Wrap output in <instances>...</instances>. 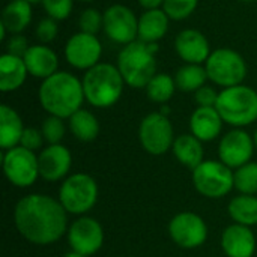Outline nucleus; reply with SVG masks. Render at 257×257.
<instances>
[{
	"instance_id": "26",
	"label": "nucleus",
	"mask_w": 257,
	"mask_h": 257,
	"mask_svg": "<svg viewBox=\"0 0 257 257\" xmlns=\"http://www.w3.org/2000/svg\"><path fill=\"white\" fill-rule=\"evenodd\" d=\"M68 126L72 136L84 143L93 142L99 134V122L96 116L86 108H80L78 111H75L68 119Z\"/></svg>"
},
{
	"instance_id": "12",
	"label": "nucleus",
	"mask_w": 257,
	"mask_h": 257,
	"mask_svg": "<svg viewBox=\"0 0 257 257\" xmlns=\"http://www.w3.org/2000/svg\"><path fill=\"white\" fill-rule=\"evenodd\" d=\"M66 62L81 71H87L99 63L102 56V44L96 35L77 32L65 44Z\"/></svg>"
},
{
	"instance_id": "1",
	"label": "nucleus",
	"mask_w": 257,
	"mask_h": 257,
	"mask_svg": "<svg viewBox=\"0 0 257 257\" xmlns=\"http://www.w3.org/2000/svg\"><path fill=\"white\" fill-rule=\"evenodd\" d=\"M14 221L20 235L36 245L54 244L68 232V212L59 200L45 194L23 197L15 206Z\"/></svg>"
},
{
	"instance_id": "15",
	"label": "nucleus",
	"mask_w": 257,
	"mask_h": 257,
	"mask_svg": "<svg viewBox=\"0 0 257 257\" xmlns=\"http://www.w3.org/2000/svg\"><path fill=\"white\" fill-rule=\"evenodd\" d=\"M66 236L71 250L84 256H92L99 251L104 242L102 226L92 217L77 218L68 227Z\"/></svg>"
},
{
	"instance_id": "11",
	"label": "nucleus",
	"mask_w": 257,
	"mask_h": 257,
	"mask_svg": "<svg viewBox=\"0 0 257 257\" xmlns=\"http://www.w3.org/2000/svg\"><path fill=\"white\" fill-rule=\"evenodd\" d=\"M102 15V32L108 39L123 47L139 39V18L133 9L120 3H114L108 6Z\"/></svg>"
},
{
	"instance_id": "40",
	"label": "nucleus",
	"mask_w": 257,
	"mask_h": 257,
	"mask_svg": "<svg viewBox=\"0 0 257 257\" xmlns=\"http://www.w3.org/2000/svg\"><path fill=\"white\" fill-rule=\"evenodd\" d=\"M65 257H87V256H84V254H80V253H77V251H69V253H66L65 254Z\"/></svg>"
},
{
	"instance_id": "2",
	"label": "nucleus",
	"mask_w": 257,
	"mask_h": 257,
	"mask_svg": "<svg viewBox=\"0 0 257 257\" xmlns=\"http://www.w3.org/2000/svg\"><path fill=\"white\" fill-rule=\"evenodd\" d=\"M38 96L42 108L48 114L62 119H69L81 108L86 99L81 80L68 71H57L42 80Z\"/></svg>"
},
{
	"instance_id": "33",
	"label": "nucleus",
	"mask_w": 257,
	"mask_h": 257,
	"mask_svg": "<svg viewBox=\"0 0 257 257\" xmlns=\"http://www.w3.org/2000/svg\"><path fill=\"white\" fill-rule=\"evenodd\" d=\"M102 24H104V15L95 8L84 9L78 17L80 32H84V33L96 35L99 30H102Z\"/></svg>"
},
{
	"instance_id": "28",
	"label": "nucleus",
	"mask_w": 257,
	"mask_h": 257,
	"mask_svg": "<svg viewBox=\"0 0 257 257\" xmlns=\"http://www.w3.org/2000/svg\"><path fill=\"white\" fill-rule=\"evenodd\" d=\"M208 80H209L208 78V72H206L203 65L185 63L175 74L176 87L181 92H187V93L197 92L200 87H203L206 84Z\"/></svg>"
},
{
	"instance_id": "23",
	"label": "nucleus",
	"mask_w": 257,
	"mask_h": 257,
	"mask_svg": "<svg viewBox=\"0 0 257 257\" xmlns=\"http://www.w3.org/2000/svg\"><path fill=\"white\" fill-rule=\"evenodd\" d=\"M32 17V3L26 0H11L2 11L0 26L11 35L23 33L30 26Z\"/></svg>"
},
{
	"instance_id": "5",
	"label": "nucleus",
	"mask_w": 257,
	"mask_h": 257,
	"mask_svg": "<svg viewBox=\"0 0 257 257\" xmlns=\"http://www.w3.org/2000/svg\"><path fill=\"white\" fill-rule=\"evenodd\" d=\"M224 123L244 128L257 120V92L245 84L226 87L218 93L217 105Z\"/></svg>"
},
{
	"instance_id": "39",
	"label": "nucleus",
	"mask_w": 257,
	"mask_h": 257,
	"mask_svg": "<svg viewBox=\"0 0 257 257\" xmlns=\"http://www.w3.org/2000/svg\"><path fill=\"white\" fill-rule=\"evenodd\" d=\"M137 2L145 11L160 9V8H163V3H164V0H137Z\"/></svg>"
},
{
	"instance_id": "34",
	"label": "nucleus",
	"mask_w": 257,
	"mask_h": 257,
	"mask_svg": "<svg viewBox=\"0 0 257 257\" xmlns=\"http://www.w3.org/2000/svg\"><path fill=\"white\" fill-rule=\"evenodd\" d=\"M41 5L47 17L56 21H63L71 15L74 8V0H41Z\"/></svg>"
},
{
	"instance_id": "21",
	"label": "nucleus",
	"mask_w": 257,
	"mask_h": 257,
	"mask_svg": "<svg viewBox=\"0 0 257 257\" xmlns=\"http://www.w3.org/2000/svg\"><path fill=\"white\" fill-rule=\"evenodd\" d=\"M170 18L167 14L160 9L145 11L139 17V41L146 44H157L169 32Z\"/></svg>"
},
{
	"instance_id": "22",
	"label": "nucleus",
	"mask_w": 257,
	"mask_h": 257,
	"mask_svg": "<svg viewBox=\"0 0 257 257\" xmlns=\"http://www.w3.org/2000/svg\"><path fill=\"white\" fill-rule=\"evenodd\" d=\"M29 75L27 66L23 57L3 53L0 56V90L14 92L20 89Z\"/></svg>"
},
{
	"instance_id": "8",
	"label": "nucleus",
	"mask_w": 257,
	"mask_h": 257,
	"mask_svg": "<svg viewBox=\"0 0 257 257\" xmlns=\"http://www.w3.org/2000/svg\"><path fill=\"white\" fill-rule=\"evenodd\" d=\"M230 167L221 161L205 160L193 170L194 188L208 199H221L235 188V178Z\"/></svg>"
},
{
	"instance_id": "27",
	"label": "nucleus",
	"mask_w": 257,
	"mask_h": 257,
	"mask_svg": "<svg viewBox=\"0 0 257 257\" xmlns=\"http://www.w3.org/2000/svg\"><path fill=\"white\" fill-rule=\"evenodd\" d=\"M229 215L236 224L247 227L257 226V197L250 194H239L229 203Z\"/></svg>"
},
{
	"instance_id": "44",
	"label": "nucleus",
	"mask_w": 257,
	"mask_h": 257,
	"mask_svg": "<svg viewBox=\"0 0 257 257\" xmlns=\"http://www.w3.org/2000/svg\"><path fill=\"white\" fill-rule=\"evenodd\" d=\"M78 2H84V3H90V2H95V0H78Z\"/></svg>"
},
{
	"instance_id": "37",
	"label": "nucleus",
	"mask_w": 257,
	"mask_h": 257,
	"mask_svg": "<svg viewBox=\"0 0 257 257\" xmlns=\"http://www.w3.org/2000/svg\"><path fill=\"white\" fill-rule=\"evenodd\" d=\"M29 42L27 38L21 33L17 35H9V38L6 39V53L18 56V57H24V54L29 50Z\"/></svg>"
},
{
	"instance_id": "32",
	"label": "nucleus",
	"mask_w": 257,
	"mask_h": 257,
	"mask_svg": "<svg viewBox=\"0 0 257 257\" xmlns=\"http://www.w3.org/2000/svg\"><path fill=\"white\" fill-rule=\"evenodd\" d=\"M41 131H42L44 140L48 145H59L62 142V139L65 137L66 125L63 123L62 117L48 114V117L44 119V122H42Z\"/></svg>"
},
{
	"instance_id": "13",
	"label": "nucleus",
	"mask_w": 257,
	"mask_h": 257,
	"mask_svg": "<svg viewBox=\"0 0 257 257\" xmlns=\"http://www.w3.org/2000/svg\"><path fill=\"white\" fill-rule=\"evenodd\" d=\"M169 235L181 248H199L208 239V226L205 220L194 212H181L169 223Z\"/></svg>"
},
{
	"instance_id": "38",
	"label": "nucleus",
	"mask_w": 257,
	"mask_h": 257,
	"mask_svg": "<svg viewBox=\"0 0 257 257\" xmlns=\"http://www.w3.org/2000/svg\"><path fill=\"white\" fill-rule=\"evenodd\" d=\"M218 93L220 92H217L212 86L205 84L197 92H194L196 104L199 107H215L217 105V99H218Z\"/></svg>"
},
{
	"instance_id": "35",
	"label": "nucleus",
	"mask_w": 257,
	"mask_h": 257,
	"mask_svg": "<svg viewBox=\"0 0 257 257\" xmlns=\"http://www.w3.org/2000/svg\"><path fill=\"white\" fill-rule=\"evenodd\" d=\"M35 33L41 44H50L59 35V21H56L50 17H45L38 23Z\"/></svg>"
},
{
	"instance_id": "43",
	"label": "nucleus",
	"mask_w": 257,
	"mask_h": 257,
	"mask_svg": "<svg viewBox=\"0 0 257 257\" xmlns=\"http://www.w3.org/2000/svg\"><path fill=\"white\" fill-rule=\"evenodd\" d=\"M26 2H29V3H38L39 2L41 3V0H26Z\"/></svg>"
},
{
	"instance_id": "18",
	"label": "nucleus",
	"mask_w": 257,
	"mask_h": 257,
	"mask_svg": "<svg viewBox=\"0 0 257 257\" xmlns=\"http://www.w3.org/2000/svg\"><path fill=\"white\" fill-rule=\"evenodd\" d=\"M221 248L227 257H253L256 251V238L250 227L232 224L221 235Z\"/></svg>"
},
{
	"instance_id": "14",
	"label": "nucleus",
	"mask_w": 257,
	"mask_h": 257,
	"mask_svg": "<svg viewBox=\"0 0 257 257\" xmlns=\"http://www.w3.org/2000/svg\"><path fill=\"white\" fill-rule=\"evenodd\" d=\"M254 149L256 146L253 137L242 128H233L221 137L218 145V157L227 167L239 169L251 161Z\"/></svg>"
},
{
	"instance_id": "36",
	"label": "nucleus",
	"mask_w": 257,
	"mask_h": 257,
	"mask_svg": "<svg viewBox=\"0 0 257 257\" xmlns=\"http://www.w3.org/2000/svg\"><path fill=\"white\" fill-rule=\"evenodd\" d=\"M44 136H42V131L41 130H36V128H26L24 133H23V137H21V142H20V146L29 149V151H38L42 148L44 145Z\"/></svg>"
},
{
	"instance_id": "29",
	"label": "nucleus",
	"mask_w": 257,
	"mask_h": 257,
	"mask_svg": "<svg viewBox=\"0 0 257 257\" xmlns=\"http://www.w3.org/2000/svg\"><path fill=\"white\" fill-rule=\"evenodd\" d=\"M145 89H146L148 98L152 102L164 105L166 102H169L173 98L178 87L175 83V77L164 74V72H157Z\"/></svg>"
},
{
	"instance_id": "9",
	"label": "nucleus",
	"mask_w": 257,
	"mask_h": 257,
	"mask_svg": "<svg viewBox=\"0 0 257 257\" xmlns=\"http://www.w3.org/2000/svg\"><path fill=\"white\" fill-rule=\"evenodd\" d=\"M175 131L169 116L154 111L145 116L139 126L142 148L151 155H164L175 143Z\"/></svg>"
},
{
	"instance_id": "19",
	"label": "nucleus",
	"mask_w": 257,
	"mask_h": 257,
	"mask_svg": "<svg viewBox=\"0 0 257 257\" xmlns=\"http://www.w3.org/2000/svg\"><path fill=\"white\" fill-rule=\"evenodd\" d=\"M23 59L32 77L45 80L59 71V57L47 44L30 45Z\"/></svg>"
},
{
	"instance_id": "42",
	"label": "nucleus",
	"mask_w": 257,
	"mask_h": 257,
	"mask_svg": "<svg viewBox=\"0 0 257 257\" xmlns=\"http://www.w3.org/2000/svg\"><path fill=\"white\" fill-rule=\"evenodd\" d=\"M239 2H242V3H254L257 0H239Z\"/></svg>"
},
{
	"instance_id": "31",
	"label": "nucleus",
	"mask_w": 257,
	"mask_h": 257,
	"mask_svg": "<svg viewBox=\"0 0 257 257\" xmlns=\"http://www.w3.org/2000/svg\"><path fill=\"white\" fill-rule=\"evenodd\" d=\"M199 0H164L163 11L173 21L188 18L197 8Z\"/></svg>"
},
{
	"instance_id": "7",
	"label": "nucleus",
	"mask_w": 257,
	"mask_h": 257,
	"mask_svg": "<svg viewBox=\"0 0 257 257\" xmlns=\"http://www.w3.org/2000/svg\"><path fill=\"white\" fill-rule=\"evenodd\" d=\"M59 202L68 214L83 215L98 202V184L87 173L68 176L59 190Z\"/></svg>"
},
{
	"instance_id": "41",
	"label": "nucleus",
	"mask_w": 257,
	"mask_h": 257,
	"mask_svg": "<svg viewBox=\"0 0 257 257\" xmlns=\"http://www.w3.org/2000/svg\"><path fill=\"white\" fill-rule=\"evenodd\" d=\"M253 140H254V146H256V149H257V128H256V131H254V136H253Z\"/></svg>"
},
{
	"instance_id": "3",
	"label": "nucleus",
	"mask_w": 257,
	"mask_h": 257,
	"mask_svg": "<svg viewBox=\"0 0 257 257\" xmlns=\"http://www.w3.org/2000/svg\"><path fill=\"white\" fill-rule=\"evenodd\" d=\"M157 44H146L139 39L122 47L116 66L126 86L133 89H145L148 86L157 74Z\"/></svg>"
},
{
	"instance_id": "16",
	"label": "nucleus",
	"mask_w": 257,
	"mask_h": 257,
	"mask_svg": "<svg viewBox=\"0 0 257 257\" xmlns=\"http://www.w3.org/2000/svg\"><path fill=\"white\" fill-rule=\"evenodd\" d=\"M175 51L185 62L193 65L206 63L211 56L208 38L197 29H184L175 38Z\"/></svg>"
},
{
	"instance_id": "25",
	"label": "nucleus",
	"mask_w": 257,
	"mask_h": 257,
	"mask_svg": "<svg viewBox=\"0 0 257 257\" xmlns=\"http://www.w3.org/2000/svg\"><path fill=\"white\" fill-rule=\"evenodd\" d=\"M172 151H173V155L176 157V160L182 166H185L191 170H194L205 161L203 160V157H205L203 142H200L193 134L178 136L175 139Z\"/></svg>"
},
{
	"instance_id": "4",
	"label": "nucleus",
	"mask_w": 257,
	"mask_h": 257,
	"mask_svg": "<svg viewBox=\"0 0 257 257\" xmlns=\"http://www.w3.org/2000/svg\"><path fill=\"white\" fill-rule=\"evenodd\" d=\"M86 101L96 108H108L114 105L125 87V81L116 65L99 62L93 68L84 71L81 78Z\"/></svg>"
},
{
	"instance_id": "17",
	"label": "nucleus",
	"mask_w": 257,
	"mask_h": 257,
	"mask_svg": "<svg viewBox=\"0 0 257 257\" xmlns=\"http://www.w3.org/2000/svg\"><path fill=\"white\" fill-rule=\"evenodd\" d=\"M38 164H39L41 178L50 182H56L66 178V175L69 173L72 164V155L69 149L60 143L48 145L38 155Z\"/></svg>"
},
{
	"instance_id": "20",
	"label": "nucleus",
	"mask_w": 257,
	"mask_h": 257,
	"mask_svg": "<svg viewBox=\"0 0 257 257\" xmlns=\"http://www.w3.org/2000/svg\"><path fill=\"white\" fill-rule=\"evenodd\" d=\"M224 120L215 107H197L190 117V131L200 142L215 140L223 130Z\"/></svg>"
},
{
	"instance_id": "24",
	"label": "nucleus",
	"mask_w": 257,
	"mask_h": 257,
	"mask_svg": "<svg viewBox=\"0 0 257 257\" xmlns=\"http://www.w3.org/2000/svg\"><path fill=\"white\" fill-rule=\"evenodd\" d=\"M24 130L20 114L12 107L3 104L0 107V148L8 151L20 146Z\"/></svg>"
},
{
	"instance_id": "6",
	"label": "nucleus",
	"mask_w": 257,
	"mask_h": 257,
	"mask_svg": "<svg viewBox=\"0 0 257 257\" xmlns=\"http://www.w3.org/2000/svg\"><path fill=\"white\" fill-rule=\"evenodd\" d=\"M209 81L226 89L242 84L247 77V63L236 50L221 47L211 53L205 63Z\"/></svg>"
},
{
	"instance_id": "30",
	"label": "nucleus",
	"mask_w": 257,
	"mask_h": 257,
	"mask_svg": "<svg viewBox=\"0 0 257 257\" xmlns=\"http://www.w3.org/2000/svg\"><path fill=\"white\" fill-rule=\"evenodd\" d=\"M235 178V188L241 194H257V163H247L242 167L236 169L233 173Z\"/></svg>"
},
{
	"instance_id": "10",
	"label": "nucleus",
	"mask_w": 257,
	"mask_h": 257,
	"mask_svg": "<svg viewBox=\"0 0 257 257\" xmlns=\"http://www.w3.org/2000/svg\"><path fill=\"white\" fill-rule=\"evenodd\" d=\"M2 164L6 179L18 188L32 187L41 176L36 154L23 146L5 151Z\"/></svg>"
}]
</instances>
